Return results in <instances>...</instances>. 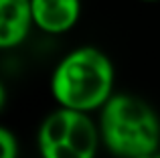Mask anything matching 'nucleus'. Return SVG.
I'll return each mask as SVG.
<instances>
[{
    "mask_svg": "<svg viewBox=\"0 0 160 158\" xmlns=\"http://www.w3.org/2000/svg\"><path fill=\"white\" fill-rule=\"evenodd\" d=\"M112 59L98 47H77L69 51L51 75V93L61 107L98 111L113 95Z\"/></svg>",
    "mask_w": 160,
    "mask_h": 158,
    "instance_id": "obj_1",
    "label": "nucleus"
},
{
    "mask_svg": "<svg viewBox=\"0 0 160 158\" xmlns=\"http://www.w3.org/2000/svg\"><path fill=\"white\" fill-rule=\"evenodd\" d=\"M99 136L118 158H150L160 150V120L138 95L113 93L99 110Z\"/></svg>",
    "mask_w": 160,
    "mask_h": 158,
    "instance_id": "obj_2",
    "label": "nucleus"
},
{
    "mask_svg": "<svg viewBox=\"0 0 160 158\" xmlns=\"http://www.w3.org/2000/svg\"><path fill=\"white\" fill-rule=\"evenodd\" d=\"M99 126L87 111L59 106L43 120L37 134L41 158H95Z\"/></svg>",
    "mask_w": 160,
    "mask_h": 158,
    "instance_id": "obj_3",
    "label": "nucleus"
},
{
    "mask_svg": "<svg viewBox=\"0 0 160 158\" xmlns=\"http://www.w3.org/2000/svg\"><path fill=\"white\" fill-rule=\"evenodd\" d=\"M35 27L47 35H63L77 24L81 0H31Z\"/></svg>",
    "mask_w": 160,
    "mask_h": 158,
    "instance_id": "obj_4",
    "label": "nucleus"
},
{
    "mask_svg": "<svg viewBox=\"0 0 160 158\" xmlns=\"http://www.w3.org/2000/svg\"><path fill=\"white\" fill-rule=\"evenodd\" d=\"M35 27L31 0H0V49H14Z\"/></svg>",
    "mask_w": 160,
    "mask_h": 158,
    "instance_id": "obj_5",
    "label": "nucleus"
},
{
    "mask_svg": "<svg viewBox=\"0 0 160 158\" xmlns=\"http://www.w3.org/2000/svg\"><path fill=\"white\" fill-rule=\"evenodd\" d=\"M0 158H18V140L8 128H0Z\"/></svg>",
    "mask_w": 160,
    "mask_h": 158,
    "instance_id": "obj_6",
    "label": "nucleus"
},
{
    "mask_svg": "<svg viewBox=\"0 0 160 158\" xmlns=\"http://www.w3.org/2000/svg\"><path fill=\"white\" fill-rule=\"evenodd\" d=\"M150 158H160V150L156 152V154H152V156H150Z\"/></svg>",
    "mask_w": 160,
    "mask_h": 158,
    "instance_id": "obj_7",
    "label": "nucleus"
},
{
    "mask_svg": "<svg viewBox=\"0 0 160 158\" xmlns=\"http://www.w3.org/2000/svg\"><path fill=\"white\" fill-rule=\"evenodd\" d=\"M140 2H160V0H140Z\"/></svg>",
    "mask_w": 160,
    "mask_h": 158,
    "instance_id": "obj_8",
    "label": "nucleus"
}]
</instances>
